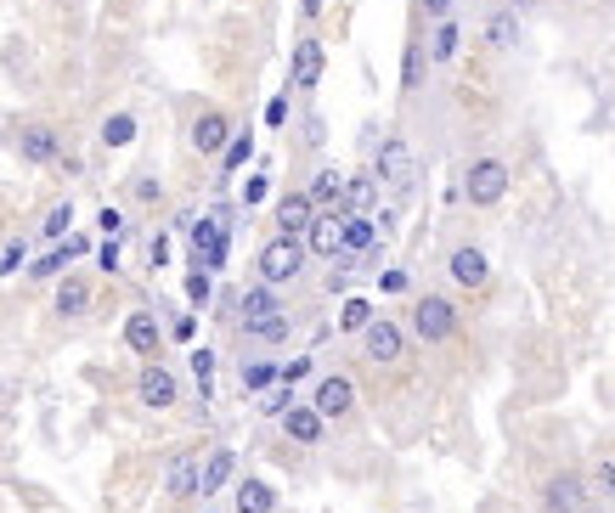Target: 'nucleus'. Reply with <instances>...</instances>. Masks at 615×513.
Instances as JSON below:
<instances>
[{
	"label": "nucleus",
	"mask_w": 615,
	"mask_h": 513,
	"mask_svg": "<svg viewBox=\"0 0 615 513\" xmlns=\"http://www.w3.org/2000/svg\"><path fill=\"white\" fill-rule=\"evenodd\" d=\"M237 311H243V333H249V339H260V344L288 339V311L277 305V288H266V282L243 288V294H237Z\"/></svg>",
	"instance_id": "nucleus-1"
},
{
	"label": "nucleus",
	"mask_w": 615,
	"mask_h": 513,
	"mask_svg": "<svg viewBox=\"0 0 615 513\" xmlns=\"http://www.w3.org/2000/svg\"><path fill=\"white\" fill-rule=\"evenodd\" d=\"M305 271V243L300 237H271L266 249H260V282H266V288H283V282H294Z\"/></svg>",
	"instance_id": "nucleus-2"
},
{
	"label": "nucleus",
	"mask_w": 615,
	"mask_h": 513,
	"mask_svg": "<svg viewBox=\"0 0 615 513\" xmlns=\"http://www.w3.org/2000/svg\"><path fill=\"white\" fill-rule=\"evenodd\" d=\"M412 333L424 344H446L452 333H458V305L441 294H424V299H412Z\"/></svg>",
	"instance_id": "nucleus-3"
},
{
	"label": "nucleus",
	"mask_w": 615,
	"mask_h": 513,
	"mask_svg": "<svg viewBox=\"0 0 615 513\" xmlns=\"http://www.w3.org/2000/svg\"><path fill=\"white\" fill-rule=\"evenodd\" d=\"M463 198H469L474 209L503 203L508 198V164H503V158H474L469 175H463Z\"/></svg>",
	"instance_id": "nucleus-4"
},
{
	"label": "nucleus",
	"mask_w": 615,
	"mask_h": 513,
	"mask_svg": "<svg viewBox=\"0 0 615 513\" xmlns=\"http://www.w3.org/2000/svg\"><path fill=\"white\" fill-rule=\"evenodd\" d=\"M379 187H390L395 198H407L412 192V181H418V164H412V147L401 136H384V147H379Z\"/></svg>",
	"instance_id": "nucleus-5"
},
{
	"label": "nucleus",
	"mask_w": 615,
	"mask_h": 513,
	"mask_svg": "<svg viewBox=\"0 0 615 513\" xmlns=\"http://www.w3.org/2000/svg\"><path fill=\"white\" fill-rule=\"evenodd\" d=\"M305 254H322V260H339L345 254V209H316L311 226H305Z\"/></svg>",
	"instance_id": "nucleus-6"
},
{
	"label": "nucleus",
	"mask_w": 615,
	"mask_h": 513,
	"mask_svg": "<svg viewBox=\"0 0 615 513\" xmlns=\"http://www.w3.org/2000/svg\"><path fill=\"white\" fill-rule=\"evenodd\" d=\"M587 480L576 474V468H565V474H553L548 485H542V513H582L587 508Z\"/></svg>",
	"instance_id": "nucleus-7"
},
{
	"label": "nucleus",
	"mask_w": 615,
	"mask_h": 513,
	"mask_svg": "<svg viewBox=\"0 0 615 513\" xmlns=\"http://www.w3.org/2000/svg\"><path fill=\"white\" fill-rule=\"evenodd\" d=\"M362 350H367V361H401L407 356V333L390 322V316H373V322L362 327Z\"/></svg>",
	"instance_id": "nucleus-8"
},
{
	"label": "nucleus",
	"mask_w": 615,
	"mask_h": 513,
	"mask_svg": "<svg viewBox=\"0 0 615 513\" xmlns=\"http://www.w3.org/2000/svg\"><path fill=\"white\" fill-rule=\"evenodd\" d=\"M192 260H198V271H221L226 265V226L221 220H192Z\"/></svg>",
	"instance_id": "nucleus-9"
},
{
	"label": "nucleus",
	"mask_w": 615,
	"mask_h": 513,
	"mask_svg": "<svg viewBox=\"0 0 615 513\" xmlns=\"http://www.w3.org/2000/svg\"><path fill=\"white\" fill-rule=\"evenodd\" d=\"M136 395H142V406H153V412H164V406L181 401V384H175L170 367H158V361H147L142 378H136Z\"/></svg>",
	"instance_id": "nucleus-10"
},
{
	"label": "nucleus",
	"mask_w": 615,
	"mask_h": 513,
	"mask_svg": "<svg viewBox=\"0 0 615 513\" xmlns=\"http://www.w3.org/2000/svg\"><path fill=\"white\" fill-rule=\"evenodd\" d=\"M322 68H328L322 40H300V46H294V63H288V85H294V91H316V85H322Z\"/></svg>",
	"instance_id": "nucleus-11"
},
{
	"label": "nucleus",
	"mask_w": 615,
	"mask_h": 513,
	"mask_svg": "<svg viewBox=\"0 0 615 513\" xmlns=\"http://www.w3.org/2000/svg\"><path fill=\"white\" fill-rule=\"evenodd\" d=\"M311 406H316V412H322V418H345L350 406H356V384H350L345 373H328V378H322V384H316Z\"/></svg>",
	"instance_id": "nucleus-12"
},
{
	"label": "nucleus",
	"mask_w": 615,
	"mask_h": 513,
	"mask_svg": "<svg viewBox=\"0 0 615 513\" xmlns=\"http://www.w3.org/2000/svg\"><path fill=\"white\" fill-rule=\"evenodd\" d=\"M125 344L136 350L142 361H158V350H164V333H158V316L153 311H136L125 316Z\"/></svg>",
	"instance_id": "nucleus-13"
},
{
	"label": "nucleus",
	"mask_w": 615,
	"mask_h": 513,
	"mask_svg": "<svg viewBox=\"0 0 615 513\" xmlns=\"http://www.w3.org/2000/svg\"><path fill=\"white\" fill-rule=\"evenodd\" d=\"M446 271H452V282H458V288H469V294H480V288L491 282V265H486V254H480V249H452Z\"/></svg>",
	"instance_id": "nucleus-14"
},
{
	"label": "nucleus",
	"mask_w": 615,
	"mask_h": 513,
	"mask_svg": "<svg viewBox=\"0 0 615 513\" xmlns=\"http://www.w3.org/2000/svg\"><path fill=\"white\" fill-rule=\"evenodd\" d=\"M17 153L29 158V164H57V158H63V136L51 125H29L17 136Z\"/></svg>",
	"instance_id": "nucleus-15"
},
{
	"label": "nucleus",
	"mask_w": 615,
	"mask_h": 513,
	"mask_svg": "<svg viewBox=\"0 0 615 513\" xmlns=\"http://www.w3.org/2000/svg\"><path fill=\"white\" fill-rule=\"evenodd\" d=\"M226 141H232V119H226V113H198V119H192V147H198V153H221Z\"/></svg>",
	"instance_id": "nucleus-16"
},
{
	"label": "nucleus",
	"mask_w": 615,
	"mask_h": 513,
	"mask_svg": "<svg viewBox=\"0 0 615 513\" xmlns=\"http://www.w3.org/2000/svg\"><path fill=\"white\" fill-rule=\"evenodd\" d=\"M164 497H175V502L198 497V457H192V451L170 457V474H164Z\"/></svg>",
	"instance_id": "nucleus-17"
},
{
	"label": "nucleus",
	"mask_w": 615,
	"mask_h": 513,
	"mask_svg": "<svg viewBox=\"0 0 615 513\" xmlns=\"http://www.w3.org/2000/svg\"><path fill=\"white\" fill-rule=\"evenodd\" d=\"M311 215H316V203L305 198V192H288V198H277V232H283V237H300L305 226H311Z\"/></svg>",
	"instance_id": "nucleus-18"
},
{
	"label": "nucleus",
	"mask_w": 615,
	"mask_h": 513,
	"mask_svg": "<svg viewBox=\"0 0 615 513\" xmlns=\"http://www.w3.org/2000/svg\"><path fill=\"white\" fill-rule=\"evenodd\" d=\"M322 412H316V406H288L283 412V429H288V440H294V446H316V440H322Z\"/></svg>",
	"instance_id": "nucleus-19"
},
{
	"label": "nucleus",
	"mask_w": 615,
	"mask_h": 513,
	"mask_svg": "<svg viewBox=\"0 0 615 513\" xmlns=\"http://www.w3.org/2000/svg\"><path fill=\"white\" fill-rule=\"evenodd\" d=\"M305 198H311L316 209H345V175L339 170H316L311 187H305Z\"/></svg>",
	"instance_id": "nucleus-20"
},
{
	"label": "nucleus",
	"mask_w": 615,
	"mask_h": 513,
	"mask_svg": "<svg viewBox=\"0 0 615 513\" xmlns=\"http://www.w3.org/2000/svg\"><path fill=\"white\" fill-rule=\"evenodd\" d=\"M232 446H221V451H209V463L198 468V497H215V491H221L226 480H232Z\"/></svg>",
	"instance_id": "nucleus-21"
},
{
	"label": "nucleus",
	"mask_w": 615,
	"mask_h": 513,
	"mask_svg": "<svg viewBox=\"0 0 615 513\" xmlns=\"http://www.w3.org/2000/svg\"><path fill=\"white\" fill-rule=\"evenodd\" d=\"M379 203V175H345V215H367Z\"/></svg>",
	"instance_id": "nucleus-22"
},
{
	"label": "nucleus",
	"mask_w": 615,
	"mask_h": 513,
	"mask_svg": "<svg viewBox=\"0 0 615 513\" xmlns=\"http://www.w3.org/2000/svg\"><path fill=\"white\" fill-rule=\"evenodd\" d=\"M85 311H91V282L63 277L57 282V316H85Z\"/></svg>",
	"instance_id": "nucleus-23"
},
{
	"label": "nucleus",
	"mask_w": 615,
	"mask_h": 513,
	"mask_svg": "<svg viewBox=\"0 0 615 513\" xmlns=\"http://www.w3.org/2000/svg\"><path fill=\"white\" fill-rule=\"evenodd\" d=\"M237 513H277V491H271L266 480H243L237 485Z\"/></svg>",
	"instance_id": "nucleus-24"
},
{
	"label": "nucleus",
	"mask_w": 615,
	"mask_h": 513,
	"mask_svg": "<svg viewBox=\"0 0 615 513\" xmlns=\"http://www.w3.org/2000/svg\"><path fill=\"white\" fill-rule=\"evenodd\" d=\"M74 254H85V237H68L63 249H51L46 260H34V271H29V277H40V282H46V277H57V271H63V265L74 260Z\"/></svg>",
	"instance_id": "nucleus-25"
},
{
	"label": "nucleus",
	"mask_w": 615,
	"mask_h": 513,
	"mask_svg": "<svg viewBox=\"0 0 615 513\" xmlns=\"http://www.w3.org/2000/svg\"><path fill=\"white\" fill-rule=\"evenodd\" d=\"M379 243V226L367 215H345V254H362V249H373Z\"/></svg>",
	"instance_id": "nucleus-26"
},
{
	"label": "nucleus",
	"mask_w": 615,
	"mask_h": 513,
	"mask_svg": "<svg viewBox=\"0 0 615 513\" xmlns=\"http://www.w3.org/2000/svg\"><path fill=\"white\" fill-rule=\"evenodd\" d=\"M458 46H463V34H458V23L446 17L441 29H435V40H429V63H452V57H458Z\"/></svg>",
	"instance_id": "nucleus-27"
},
{
	"label": "nucleus",
	"mask_w": 615,
	"mask_h": 513,
	"mask_svg": "<svg viewBox=\"0 0 615 513\" xmlns=\"http://www.w3.org/2000/svg\"><path fill=\"white\" fill-rule=\"evenodd\" d=\"M486 40H491L497 51H508L514 40H520V12H497V17L486 23Z\"/></svg>",
	"instance_id": "nucleus-28"
},
{
	"label": "nucleus",
	"mask_w": 615,
	"mask_h": 513,
	"mask_svg": "<svg viewBox=\"0 0 615 513\" xmlns=\"http://www.w3.org/2000/svg\"><path fill=\"white\" fill-rule=\"evenodd\" d=\"M136 141V119L130 113H113L108 125H102V147H130Z\"/></svg>",
	"instance_id": "nucleus-29"
},
{
	"label": "nucleus",
	"mask_w": 615,
	"mask_h": 513,
	"mask_svg": "<svg viewBox=\"0 0 615 513\" xmlns=\"http://www.w3.org/2000/svg\"><path fill=\"white\" fill-rule=\"evenodd\" d=\"M367 322H373V305H367V299H345V311H339V327H345V333H362Z\"/></svg>",
	"instance_id": "nucleus-30"
},
{
	"label": "nucleus",
	"mask_w": 615,
	"mask_h": 513,
	"mask_svg": "<svg viewBox=\"0 0 615 513\" xmlns=\"http://www.w3.org/2000/svg\"><path fill=\"white\" fill-rule=\"evenodd\" d=\"M68 226H74V203H57V209L46 215V226H40V232H46L51 243H63V237H68Z\"/></svg>",
	"instance_id": "nucleus-31"
},
{
	"label": "nucleus",
	"mask_w": 615,
	"mask_h": 513,
	"mask_svg": "<svg viewBox=\"0 0 615 513\" xmlns=\"http://www.w3.org/2000/svg\"><path fill=\"white\" fill-rule=\"evenodd\" d=\"M249 153H254V141H249V136H232V141H226V147H221V164H226V175H232L237 164H249Z\"/></svg>",
	"instance_id": "nucleus-32"
},
{
	"label": "nucleus",
	"mask_w": 615,
	"mask_h": 513,
	"mask_svg": "<svg viewBox=\"0 0 615 513\" xmlns=\"http://www.w3.org/2000/svg\"><path fill=\"white\" fill-rule=\"evenodd\" d=\"M418 79H424V46H407V63H401V85L418 91Z\"/></svg>",
	"instance_id": "nucleus-33"
},
{
	"label": "nucleus",
	"mask_w": 615,
	"mask_h": 513,
	"mask_svg": "<svg viewBox=\"0 0 615 513\" xmlns=\"http://www.w3.org/2000/svg\"><path fill=\"white\" fill-rule=\"evenodd\" d=\"M277 384V367L271 361H254V367H243V389H271Z\"/></svg>",
	"instance_id": "nucleus-34"
},
{
	"label": "nucleus",
	"mask_w": 615,
	"mask_h": 513,
	"mask_svg": "<svg viewBox=\"0 0 615 513\" xmlns=\"http://www.w3.org/2000/svg\"><path fill=\"white\" fill-rule=\"evenodd\" d=\"M593 491H599V497H615V451L599 457V468H593Z\"/></svg>",
	"instance_id": "nucleus-35"
},
{
	"label": "nucleus",
	"mask_w": 615,
	"mask_h": 513,
	"mask_svg": "<svg viewBox=\"0 0 615 513\" xmlns=\"http://www.w3.org/2000/svg\"><path fill=\"white\" fill-rule=\"evenodd\" d=\"M300 378H311V356H294V361H283V367H277V384H300Z\"/></svg>",
	"instance_id": "nucleus-36"
},
{
	"label": "nucleus",
	"mask_w": 615,
	"mask_h": 513,
	"mask_svg": "<svg viewBox=\"0 0 615 513\" xmlns=\"http://www.w3.org/2000/svg\"><path fill=\"white\" fill-rule=\"evenodd\" d=\"M192 373H198V389L209 395V378H215V350H192Z\"/></svg>",
	"instance_id": "nucleus-37"
},
{
	"label": "nucleus",
	"mask_w": 615,
	"mask_h": 513,
	"mask_svg": "<svg viewBox=\"0 0 615 513\" xmlns=\"http://www.w3.org/2000/svg\"><path fill=\"white\" fill-rule=\"evenodd\" d=\"M209 294H215V288H209V271H192V277H187V299H192V305H209Z\"/></svg>",
	"instance_id": "nucleus-38"
},
{
	"label": "nucleus",
	"mask_w": 615,
	"mask_h": 513,
	"mask_svg": "<svg viewBox=\"0 0 615 513\" xmlns=\"http://www.w3.org/2000/svg\"><path fill=\"white\" fill-rule=\"evenodd\" d=\"M288 406H294V395H288V384H277V389L266 395V412H271V418H283Z\"/></svg>",
	"instance_id": "nucleus-39"
},
{
	"label": "nucleus",
	"mask_w": 615,
	"mask_h": 513,
	"mask_svg": "<svg viewBox=\"0 0 615 513\" xmlns=\"http://www.w3.org/2000/svg\"><path fill=\"white\" fill-rule=\"evenodd\" d=\"M96 226H102L108 237H119V232H125V215H119V209H102V215H96Z\"/></svg>",
	"instance_id": "nucleus-40"
},
{
	"label": "nucleus",
	"mask_w": 615,
	"mask_h": 513,
	"mask_svg": "<svg viewBox=\"0 0 615 513\" xmlns=\"http://www.w3.org/2000/svg\"><path fill=\"white\" fill-rule=\"evenodd\" d=\"M266 125H288V96H277V102H266Z\"/></svg>",
	"instance_id": "nucleus-41"
},
{
	"label": "nucleus",
	"mask_w": 615,
	"mask_h": 513,
	"mask_svg": "<svg viewBox=\"0 0 615 513\" xmlns=\"http://www.w3.org/2000/svg\"><path fill=\"white\" fill-rule=\"evenodd\" d=\"M266 198V175H249V187H243V203H260Z\"/></svg>",
	"instance_id": "nucleus-42"
},
{
	"label": "nucleus",
	"mask_w": 615,
	"mask_h": 513,
	"mask_svg": "<svg viewBox=\"0 0 615 513\" xmlns=\"http://www.w3.org/2000/svg\"><path fill=\"white\" fill-rule=\"evenodd\" d=\"M17 265H23V243H12V249L0 254V277H6V271H17Z\"/></svg>",
	"instance_id": "nucleus-43"
},
{
	"label": "nucleus",
	"mask_w": 615,
	"mask_h": 513,
	"mask_svg": "<svg viewBox=\"0 0 615 513\" xmlns=\"http://www.w3.org/2000/svg\"><path fill=\"white\" fill-rule=\"evenodd\" d=\"M170 333H175V339H192V333H198V316H175Z\"/></svg>",
	"instance_id": "nucleus-44"
},
{
	"label": "nucleus",
	"mask_w": 615,
	"mask_h": 513,
	"mask_svg": "<svg viewBox=\"0 0 615 513\" xmlns=\"http://www.w3.org/2000/svg\"><path fill=\"white\" fill-rule=\"evenodd\" d=\"M424 12L435 17V23H446V17H452V0H424Z\"/></svg>",
	"instance_id": "nucleus-45"
},
{
	"label": "nucleus",
	"mask_w": 615,
	"mask_h": 513,
	"mask_svg": "<svg viewBox=\"0 0 615 513\" xmlns=\"http://www.w3.org/2000/svg\"><path fill=\"white\" fill-rule=\"evenodd\" d=\"M136 198H142V203H153V198H158V181H147V175H136Z\"/></svg>",
	"instance_id": "nucleus-46"
},
{
	"label": "nucleus",
	"mask_w": 615,
	"mask_h": 513,
	"mask_svg": "<svg viewBox=\"0 0 615 513\" xmlns=\"http://www.w3.org/2000/svg\"><path fill=\"white\" fill-rule=\"evenodd\" d=\"M407 288V271H384V294H401Z\"/></svg>",
	"instance_id": "nucleus-47"
},
{
	"label": "nucleus",
	"mask_w": 615,
	"mask_h": 513,
	"mask_svg": "<svg viewBox=\"0 0 615 513\" xmlns=\"http://www.w3.org/2000/svg\"><path fill=\"white\" fill-rule=\"evenodd\" d=\"M102 271H119V237H113L108 249H102Z\"/></svg>",
	"instance_id": "nucleus-48"
},
{
	"label": "nucleus",
	"mask_w": 615,
	"mask_h": 513,
	"mask_svg": "<svg viewBox=\"0 0 615 513\" xmlns=\"http://www.w3.org/2000/svg\"><path fill=\"white\" fill-rule=\"evenodd\" d=\"M322 6H328V0H300V12H305V17H316Z\"/></svg>",
	"instance_id": "nucleus-49"
},
{
	"label": "nucleus",
	"mask_w": 615,
	"mask_h": 513,
	"mask_svg": "<svg viewBox=\"0 0 615 513\" xmlns=\"http://www.w3.org/2000/svg\"><path fill=\"white\" fill-rule=\"evenodd\" d=\"M520 6H537V0H514V12H520Z\"/></svg>",
	"instance_id": "nucleus-50"
},
{
	"label": "nucleus",
	"mask_w": 615,
	"mask_h": 513,
	"mask_svg": "<svg viewBox=\"0 0 615 513\" xmlns=\"http://www.w3.org/2000/svg\"><path fill=\"white\" fill-rule=\"evenodd\" d=\"M582 513H599V508H582Z\"/></svg>",
	"instance_id": "nucleus-51"
}]
</instances>
